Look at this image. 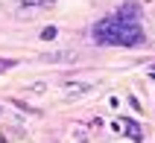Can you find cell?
Instances as JSON below:
<instances>
[{
    "label": "cell",
    "mask_w": 155,
    "mask_h": 143,
    "mask_svg": "<svg viewBox=\"0 0 155 143\" xmlns=\"http://www.w3.org/2000/svg\"><path fill=\"white\" fill-rule=\"evenodd\" d=\"M91 38L103 47H140L147 35H143L140 21H123L117 15H108L100 24H94Z\"/></svg>",
    "instance_id": "6da1fadb"
},
{
    "label": "cell",
    "mask_w": 155,
    "mask_h": 143,
    "mask_svg": "<svg viewBox=\"0 0 155 143\" xmlns=\"http://www.w3.org/2000/svg\"><path fill=\"white\" fill-rule=\"evenodd\" d=\"M111 128H114V132H120V135H129L135 143H140V140H143V132H140V126L135 123V120H129V117L114 120V123H111Z\"/></svg>",
    "instance_id": "7a4b0ae2"
},
{
    "label": "cell",
    "mask_w": 155,
    "mask_h": 143,
    "mask_svg": "<svg viewBox=\"0 0 155 143\" xmlns=\"http://www.w3.org/2000/svg\"><path fill=\"white\" fill-rule=\"evenodd\" d=\"M117 18H123V21H138L140 18V3H135V0H126L117 12H114Z\"/></svg>",
    "instance_id": "3957f363"
},
{
    "label": "cell",
    "mask_w": 155,
    "mask_h": 143,
    "mask_svg": "<svg viewBox=\"0 0 155 143\" xmlns=\"http://www.w3.org/2000/svg\"><path fill=\"white\" fill-rule=\"evenodd\" d=\"M18 3H21V9H35V12L56 6V0H18Z\"/></svg>",
    "instance_id": "277c9868"
},
{
    "label": "cell",
    "mask_w": 155,
    "mask_h": 143,
    "mask_svg": "<svg viewBox=\"0 0 155 143\" xmlns=\"http://www.w3.org/2000/svg\"><path fill=\"white\" fill-rule=\"evenodd\" d=\"M91 91V85H70V82H64V93L68 96H82V93H88Z\"/></svg>",
    "instance_id": "5b68a950"
},
{
    "label": "cell",
    "mask_w": 155,
    "mask_h": 143,
    "mask_svg": "<svg viewBox=\"0 0 155 143\" xmlns=\"http://www.w3.org/2000/svg\"><path fill=\"white\" fill-rule=\"evenodd\" d=\"M41 59L44 61H73V56H70V53H47Z\"/></svg>",
    "instance_id": "8992f818"
},
{
    "label": "cell",
    "mask_w": 155,
    "mask_h": 143,
    "mask_svg": "<svg viewBox=\"0 0 155 143\" xmlns=\"http://www.w3.org/2000/svg\"><path fill=\"white\" fill-rule=\"evenodd\" d=\"M56 35H59V29H56V26H44V29H41V38H44V41H53Z\"/></svg>",
    "instance_id": "52a82bcc"
},
{
    "label": "cell",
    "mask_w": 155,
    "mask_h": 143,
    "mask_svg": "<svg viewBox=\"0 0 155 143\" xmlns=\"http://www.w3.org/2000/svg\"><path fill=\"white\" fill-rule=\"evenodd\" d=\"M9 67H15V61H12V59H0V73L9 70Z\"/></svg>",
    "instance_id": "ba28073f"
},
{
    "label": "cell",
    "mask_w": 155,
    "mask_h": 143,
    "mask_svg": "<svg viewBox=\"0 0 155 143\" xmlns=\"http://www.w3.org/2000/svg\"><path fill=\"white\" fill-rule=\"evenodd\" d=\"M152 79H155V76H152Z\"/></svg>",
    "instance_id": "9c48e42d"
}]
</instances>
